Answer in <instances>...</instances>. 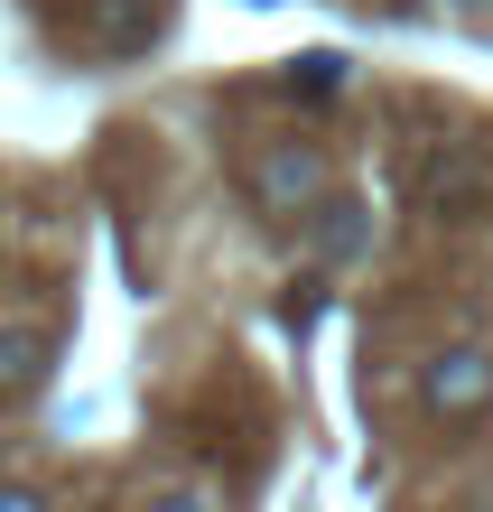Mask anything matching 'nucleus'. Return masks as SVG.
I'll list each match as a JSON object with an SVG mask.
<instances>
[{
	"label": "nucleus",
	"mask_w": 493,
	"mask_h": 512,
	"mask_svg": "<svg viewBox=\"0 0 493 512\" xmlns=\"http://www.w3.org/2000/svg\"><path fill=\"white\" fill-rule=\"evenodd\" d=\"M493 410V345L484 336H456V345H438L419 364V419H484Z\"/></svg>",
	"instance_id": "obj_1"
},
{
	"label": "nucleus",
	"mask_w": 493,
	"mask_h": 512,
	"mask_svg": "<svg viewBox=\"0 0 493 512\" xmlns=\"http://www.w3.org/2000/svg\"><path fill=\"white\" fill-rule=\"evenodd\" d=\"M484 196H493V168H484L475 140H438L419 159V205H428V215H475Z\"/></svg>",
	"instance_id": "obj_2"
},
{
	"label": "nucleus",
	"mask_w": 493,
	"mask_h": 512,
	"mask_svg": "<svg viewBox=\"0 0 493 512\" xmlns=\"http://www.w3.org/2000/svg\"><path fill=\"white\" fill-rule=\"evenodd\" d=\"M326 187V159L307 140H289V149H270V159H252V196H261V215H289V205H307Z\"/></svg>",
	"instance_id": "obj_3"
},
{
	"label": "nucleus",
	"mask_w": 493,
	"mask_h": 512,
	"mask_svg": "<svg viewBox=\"0 0 493 512\" xmlns=\"http://www.w3.org/2000/svg\"><path fill=\"white\" fill-rule=\"evenodd\" d=\"M307 252H317L326 270H345V261H363V243H373V215H363L354 196H326V205H307Z\"/></svg>",
	"instance_id": "obj_4"
},
{
	"label": "nucleus",
	"mask_w": 493,
	"mask_h": 512,
	"mask_svg": "<svg viewBox=\"0 0 493 512\" xmlns=\"http://www.w3.org/2000/svg\"><path fill=\"white\" fill-rule=\"evenodd\" d=\"M280 94H298V103H345V94H354V56H345V47H307V56H289Z\"/></svg>",
	"instance_id": "obj_5"
},
{
	"label": "nucleus",
	"mask_w": 493,
	"mask_h": 512,
	"mask_svg": "<svg viewBox=\"0 0 493 512\" xmlns=\"http://www.w3.org/2000/svg\"><path fill=\"white\" fill-rule=\"evenodd\" d=\"M47 382V336L38 326H10L0 336V401H19V391H38Z\"/></svg>",
	"instance_id": "obj_6"
},
{
	"label": "nucleus",
	"mask_w": 493,
	"mask_h": 512,
	"mask_svg": "<svg viewBox=\"0 0 493 512\" xmlns=\"http://www.w3.org/2000/svg\"><path fill=\"white\" fill-rule=\"evenodd\" d=\"M140 512H224V494H214V485H187V475H177V485H159Z\"/></svg>",
	"instance_id": "obj_7"
},
{
	"label": "nucleus",
	"mask_w": 493,
	"mask_h": 512,
	"mask_svg": "<svg viewBox=\"0 0 493 512\" xmlns=\"http://www.w3.org/2000/svg\"><path fill=\"white\" fill-rule=\"evenodd\" d=\"M0 512H56L47 494H28V485H0Z\"/></svg>",
	"instance_id": "obj_8"
},
{
	"label": "nucleus",
	"mask_w": 493,
	"mask_h": 512,
	"mask_svg": "<svg viewBox=\"0 0 493 512\" xmlns=\"http://www.w3.org/2000/svg\"><path fill=\"white\" fill-rule=\"evenodd\" d=\"M456 10H475V0H456Z\"/></svg>",
	"instance_id": "obj_9"
}]
</instances>
